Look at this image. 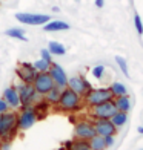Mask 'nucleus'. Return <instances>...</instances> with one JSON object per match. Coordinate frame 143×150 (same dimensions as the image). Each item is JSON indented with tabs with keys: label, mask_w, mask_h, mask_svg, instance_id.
<instances>
[{
	"label": "nucleus",
	"mask_w": 143,
	"mask_h": 150,
	"mask_svg": "<svg viewBox=\"0 0 143 150\" xmlns=\"http://www.w3.org/2000/svg\"><path fill=\"white\" fill-rule=\"evenodd\" d=\"M134 25H135V31H137L139 35H143V22L137 12L134 14Z\"/></svg>",
	"instance_id": "nucleus-26"
},
{
	"label": "nucleus",
	"mask_w": 143,
	"mask_h": 150,
	"mask_svg": "<svg viewBox=\"0 0 143 150\" xmlns=\"http://www.w3.org/2000/svg\"><path fill=\"white\" fill-rule=\"evenodd\" d=\"M6 35L8 37H12V38H17V40H22V42H26V38L25 37V31L23 29H20V28H9V29H6Z\"/></svg>",
	"instance_id": "nucleus-22"
},
{
	"label": "nucleus",
	"mask_w": 143,
	"mask_h": 150,
	"mask_svg": "<svg viewBox=\"0 0 143 150\" xmlns=\"http://www.w3.org/2000/svg\"><path fill=\"white\" fill-rule=\"evenodd\" d=\"M74 133H76V138L79 139H91L95 135V127L94 122L91 121H80L76 124V129H74Z\"/></svg>",
	"instance_id": "nucleus-11"
},
{
	"label": "nucleus",
	"mask_w": 143,
	"mask_h": 150,
	"mask_svg": "<svg viewBox=\"0 0 143 150\" xmlns=\"http://www.w3.org/2000/svg\"><path fill=\"white\" fill-rule=\"evenodd\" d=\"M109 120H111L112 124L119 129V127H122V126H123L125 122H126L128 117H126V112H120V110H117V112H115V113L112 115V117H111Z\"/></svg>",
	"instance_id": "nucleus-20"
},
{
	"label": "nucleus",
	"mask_w": 143,
	"mask_h": 150,
	"mask_svg": "<svg viewBox=\"0 0 143 150\" xmlns=\"http://www.w3.org/2000/svg\"><path fill=\"white\" fill-rule=\"evenodd\" d=\"M16 18H17V22L23 23V25H29V26L45 25L51 20L48 14H32V12H17Z\"/></svg>",
	"instance_id": "nucleus-7"
},
{
	"label": "nucleus",
	"mask_w": 143,
	"mask_h": 150,
	"mask_svg": "<svg viewBox=\"0 0 143 150\" xmlns=\"http://www.w3.org/2000/svg\"><path fill=\"white\" fill-rule=\"evenodd\" d=\"M9 110V106H8V103L3 100V98H0V115L2 113H5V112H8Z\"/></svg>",
	"instance_id": "nucleus-29"
},
{
	"label": "nucleus",
	"mask_w": 143,
	"mask_h": 150,
	"mask_svg": "<svg viewBox=\"0 0 143 150\" xmlns=\"http://www.w3.org/2000/svg\"><path fill=\"white\" fill-rule=\"evenodd\" d=\"M17 92H19V97H20V104L23 107L25 106H32L36 104L37 101H40V93L34 89L32 83H20L17 87Z\"/></svg>",
	"instance_id": "nucleus-3"
},
{
	"label": "nucleus",
	"mask_w": 143,
	"mask_h": 150,
	"mask_svg": "<svg viewBox=\"0 0 143 150\" xmlns=\"http://www.w3.org/2000/svg\"><path fill=\"white\" fill-rule=\"evenodd\" d=\"M117 112V107H115L114 101H106V103H102L97 106H91V115L97 120V118H105L109 120L112 115Z\"/></svg>",
	"instance_id": "nucleus-8"
},
{
	"label": "nucleus",
	"mask_w": 143,
	"mask_h": 150,
	"mask_svg": "<svg viewBox=\"0 0 143 150\" xmlns=\"http://www.w3.org/2000/svg\"><path fill=\"white\" fill-rule=\"evenodd\" d=\"M71 26L66 22H62V20H49L48 23L43 25V29L46 32H57V31H68Z\"/></svg>",
	"instance_id": "nucleus-15"
},
{
	"label": "nucleus",
	"mask_w": 143,
	"mask_h": 150,
	"mask_svg": "<svg viewBox=\"0 0 143 150\" xmlns=\"http://www.w3.org/2000/svg\"><path fill=\"white\" fill-rule=\"evenodd\" d=\"M9 149H11V141H2L0 150H9Z\"/></svg>",
	"instance_id": "nucleus-31"
},
{
	"label": "nucleus",
	"mask_w": 143,
	"mask_h": 150,
	"mask_svg": "<svg viewBox=\"0 0 143 150\" xmlns=\"http://www.w3.org/2000/svg\"><path fill=\"white\" fill-rule=\"evenodd\" d=\"M109 89L114 95V98L115 97H122V95H126V87L123 83H120V81H115V83H112L109 86Z\"/></svg>",
	"instance_id": "nucleus-23"
},
{
	"label": "nucleus",
	"mask_w": 143,
	"mask_h": 150,
	"mask_svg": "<svg viewBox=\"0 0 143 150\" xmlns=\"http://www.w3.org/2000/svg\"><path fill=\"white\" fill-rule=\"evenodd\" d=\"M103 138H105L106 147H111V146L114 144V135H106V136H103Z\"/></svg>",
	"instance_id": "nucleus-30"
},
{
	"label": "nucleus",
	"mask_w": 143,
	"mask_h": 150,
	"mask_svg": "<svg viewBox=\"0 0 143 150\" xmlns=\"http://www.w3.org/2000/svg\"><path fill=\"white\" fill-rule=\"evenodd\" d=\"M115 63H117V66L120 67V71L123 72L126 77H129V71H128V64H126V60L123 58V57H120V55H117L115 57Z\"/></svg>",
	"instance_id": "nucleus-25"
},
{
	"label": "nucleus",
	"mask_w": 143,
	"mask_h": 150,
	"mask_svg": "<svg viewBox=\"0 0 143 150\" xmlns=\"http://www.w3.org/2000/svg\"><path fill=\"white\" fill-rule=\"evenodd\" d=\"M88 144H89L91 150H105L106 144H105V138L102 135L95 133L91 139H88Z\"/></svg>",
	"instance_id": "nucleus-18"
},
{
	"label": "nucleus",
	"mask_w": 143,
	"mask_h": 150,
	"mask_svg": "<svg viewBox=\"0 0 143 150\" xmlns=\"http://www.w3.org/2000/svg\"><path fill=\"white\" fill-rule=\"evenodd\" d=\"M95 6H97V8H103L105 6V0H95Z\"/></svg>",
	"instance_id": "nucleus-32"
},
{
	"label": "nucleus",
	"mask_w": 143,
	"mask_h": 150,
	"mask_svg": "<svg viewBox=\"0 0 143 150\" xmlns=\"http://www.w3.org/2000/svg\"><path fill=\"white\" fill-rule=\"evenodd\" d=\"M85 100L89 106H97V104L114 100V95L109 87H99V89H91L85 95Z\"/></svg>",
	"instance_id": "nucleus-4"
},
{
	"label": "nucleus",
	"mask_w": 143,
	"mask_h": 150,
	"mask_svg": "<svg viewBox=\"0 0 143 150\" xmlns=\"http://www.w3.org/2000/svg\"><path fill=\"white\" fill-rule=\"evenodd\" d=\"M34 112H36V118L39 120H45L49 113V103L45 100V101H37L36 106H34Z\"/></svg>",
	"instance_id": "nucleus-16"
},
{
	"label": "nucleus",
	"mask_w": 143,
	"mask_h": 150,
	"mask_svg": "<svg viewBox=\"0 0 143 150\" xmlns=\"http://www.w3.org/2000/svg\"><path fill=\"white\" fill-rule=\"evenodd\" d=\"M80 101H82V95L77 92H74L69 87L62 89V95H60V101H59V107L63 112H74L80 109Z\"/></svg>",
	"instance_id": "nucleus-2"
},
{
	"label": "nucleus",
	"mask_w": 143,
	"mask_h": 150,
	"mask_svg": "<svg viewBox=\"0 0 143 150\" xmlns=\"http://www.w3.org/2000/svg\"><path fill=\"white\" fill-rule=\"evenodd\" d=\"M112 101H114L115 107H117V110H120V112H128L129 109H131V101H129V98L126 97V95L115 97Z\"/></svg>",
	"instance_id": "nucleus-17"
},
{
	"label": "nucleus",
	"mask_w": 143,
	"mask_h": 150,
	"mask_svg": "<svg viewBox=\"0 0 143 150\" xmlns=\"http://www.w3.org/2000/svg\"><path fill=\"white\" fill-rule=\"evenodd\" d=\"M36 112H34V106H25L22 107V112L17 115V127L19 130H28L34 124H36Z\"/></svg>",
	"instance_id": "nucleus-5"
},
{
	"label": "nucleus",
	"mask_w": 143,
	"mask_h": 150,
	"mask_svg": "<svg viewBox=\"0 0 143 150\" xmlns=\"http://www.w3.org/2000/svg\"><path fill=\"white\" fill-rule=\"evenodd\" d=\"M32 86L40 95H45V93L49 92L56 84H54L49 72H37L36 78H34V81H32Z\"/></svg>",
	"instance_id": "nucleus-6"
},
{
	"label": "nucleus",
	"mask_w": 143,
	"mask_h": 150,
	"mask_svg": "<svg viewBox=\"0 0 143 150\" xmlns=\"http://www.w3.org/2000/svg\"><path fill=\"white\" fill-rule=\"evenodd\" d=\"M48 51H49L52 55H63V54L66 52V47L59 43V42H49V45H48Z\"/></svg>",
	"instance_id": "nucleus-21"
},
{
	"label": "nucleus",
	"mask_w": 143,
	"mask_h": 150,
	"mask_svg": "<svg viewBox=\"0 0 143 150\" xmlns=\"http://www.w3.org/2000/svg\"><path fill=\"white\" fill-rule=\"evenodd\" d=\"M103 74H105V66H102V64H99V66H95L94 69H92V75L97 80H102L103 78Z\"/></svg>",
	"instance_id": "nucleus-27"
},
{
	"label": "nucleus",
	"mask_w": 143,
	"mask_h": 150,
	"mask_svg": "<svg viewBox=\"0 0 143 150\" xmlns=\"http://www.w3.org/2000/svg\"><path fill=\"white\" fill-rule=\"evenodd\" d=\"M40 58H43L46 61H49V63H52V54L48 49H42V51H40Z\"/></svg>",
	"instance_id": "nucleus-28"
},
{
	"label": "nucleus",
	"mask_w": 143,
	"mask_h": 150,
	"mask_svg": "<svg viewBox=\"0 0 143 150\" xmlns=\"http://www.w3.org/2000/svg\"><path fill=\"white\" fill-rule=\"evenodd\" d=\"M94 127H95V133L102 135V136H106V135H115L117 133V127H115L111 120H105V118H97L94 122Z\"/></svg>",
	"instance_id": "nucleus-13"
},
{
	"label": "nucleus",
	"mask_w": 143,
	"mask_h": 150,
	"mask_svg": "<svg viewBox=\"0 0 143 150\" xmlns=\"http://www.w3.org/2000/svg\"><path fill=\"white\" fill-rule=\"evenodd\" d=\"M60 95H62V89H60V87H57V86H54L49 92L45 93V100H46L49 104H59Z\"/></svg>",
	"instance_id": "nucleus-19"
},
{
	"label": "nucleus",
	"mask_w": 143,
	"mask_h": 150,
	"mask_svg": "<svg viewBox=\"0 0 143 150\" xmlns=\"http://www.w3.org/2000/svg\"><path fill=\"white\" fill-rule=\"evenodd\" d=\"M3 100L8 103L9 109H17L20 107L22 104H20V97H19V92L14 86H9L6 87L5 92H3Z\"/></svg>",
	"instance_id": "nucleus-14"
},
{
	"label": "nucleus",
	"mask_w": 143,
	"mask_h": 150,
	"mask_svg": "<svg viewBox=\"0 0 143 150\" xmlns=\"http://www.w3.org/2000/svg\"><path fill=\"white\" fill-rule=\"evenodd\" d=\"M137 132H139V133H140V135H143V127H142V126H140V127H139V129H137Z\"/></svg>",
	"instance_id": "nucleus-34"
},
{
	"label": "nucleus",
	"mask_w": 143,
	"mask_h": 150,
	"mask_svg": "<svg viewBox=\"0 0 143 150\" xmlns=\"http://www.w3.org/2000/svg\"><path fill=\"white\" fill-rule=\"evenodd\" d=\"M2 141H3V139H2V138H0V147H2Z\"/></svg>",
	"instance_id": "nucleus-36"
},
{
	"label": "nucleus",
	"mask_w": 143,
	"mask_h": 150,
	"mask_svg": "<svg viewBox=\"0 0 143 150\" xmlns=\"http://www.w3.org/2000/svg\"><path fill=\"white\" fill-rule=\"evenodd\" d=\"M48 72H49L51 78H52V81H54V84H56L57 87H60V89H65V87H68V77H66L63 67L60 66V64L52 63Z\"/></svg>",
	"instance_id": "nucleus-10"
},
{
	"label": "nucleus",
	"mask_w": 143,
	"mask_h": 150,
	"mask_svg": "<svg viewBox=\"0 0 143 150\" xmlns=\"http://www.w3.org/2000/svg\"><path fill=\"white\" fill-rule=\"evenodd\" d=\"M68 87L72 89L74 92H77L79 95H82V97H85V95L92 89L91 83L85 77H82V75H76V77L68 78Z\"/></svg>",
	"instance_id": "nucleus-9"
},
{
	"label": "nucleus",
	"mask_w": 143,
	"mask_h": 150,
	"mask_svg": "<svg viewBox=\"0 0 143 150\" xmlns=\"http://www.w3.org/2000/svg\"><path fill=\"white\" fill-rule=\"evenodd\" d=\"M17 127V113L16 112H5L0 115V138L3 141H11L16 136Z\"/></svg>",
	"instance_id": "nucleus-1"
},
{
	"label": "nucleus",
	"mask_w": 143,
	"mask_h": 150,
	"mask_svg": "<svg viewBox=\"0 0 143 150\" xmlns=\"http://www.w3.org/2000/svg\"><path fill=\"white\" fill-rule=\"evenodd\" d=\"M52 63H49V61H46L43 58H39L37 61H34L32 66H34V69H36L37 72H48L49 71V67H51Z\"/></svg>",
	"instance_id": "nucleus-24"
},
{
	"label": "nucleus",
	"mask_w": 143,
	"mask_h": 150,
	"mask_svg": "<svg viewBox=\"0 0 143 150\" xmlns=\"http://www.w3.org/2000/svg\"><path fill=\"white\" fill-rule=\"evenodd\" d=\"M59 150H66V149H65V146H63V147H60Z\"/></svg>",
	"instance_id": "nucleus-35"
},
{
	"label": "nucleus",
	"mask_w": 143,
	"mask_h": 150,
	"mask_svg": "<svg viewBox=\"0 0 143 150\" xmlns=\"http://www.w3.org/2000/svg\"><path fill=\"white\" fill-rule=\"evenodd\" d=\"M59 11H60L59 6H52V12H59Z\"/></svg>",
	"instance_id": "nucleus-33"
},
{
	"label": "nucleus",
	"mask_w": 143,
	"mask_h": 150,
	"mask_svg": "<svg viewBox=\"0 0 143 150\" xmlns=\"http://www.w3.org/2000/svg\"><path fill=\"white\" fill-rule=\"evenodd\" d=\"M76 2H79V0H76Z\"/></svg>",
	"instance_id": "nucleus-37"
},
{
	"label": "nucleus",
	"mask_w": 143,
	"mask_h": 150,
	"mask_svg": "<svg viewBox=\"0 0 143 150\" xmlns=\"http://www.w3.org/2000/svg\"><path fill=\"white\" fill-rule=\"evenodd\" d=\"M16 74L20 78V81H23V83H32L34 78H36V75H37V71L34 69V66L31 63L23 61V63H20V66L16 69Z\"/></svg>",
	"instance_id": "nucleus-12"
}]
</instances>
